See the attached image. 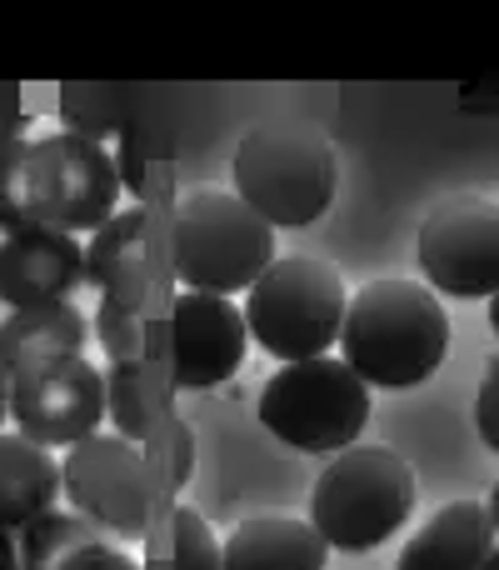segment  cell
<instances>
[{
  "label": "cell",
  "instance_id": "9a60e30c",
  "mask_svg": "<svg viewBox=\"0 0 499 570\" xmlns=\"http://www.w3.org/2000/svg\"><path fill=\"white\" fill-rule=\"evenodd\" d=\"M330 546L300 515H250L220 546V570H325Z\"/></svg>",
  "mask_w": 499,
  "mask_h": 570
},
{
  "label": "cell",
  "instance_id": "f1b7e54d",
  "mask_svg": "<svg viewBox=\"0 0 499 570\" xmlns=\"http://www.w3.org/2000/svg\"><path fill=\"white\" fill-rule=\"evenodd\" d=\"M485 511H490V521H495V535H499V481H495V491H490V505H485Z\"/></svg>",
  "mask_w": 499,
  "mask_h": 570
},
{
  "label": "cell",
  "instance_id": "7c38bea8",
  "mask_svg": "<svg viewBox=\"0 0 499 570\" xmlns=\"http://www.w3.org/2000/svg\"><path fill=\"white\" fill-rule=\"evenodd\" d=\"M86 285V246L46 226H26L0 240V301L10 311L56 305Z\"/></svg>",
  "mask_w": 499,
  "mask_h": 570
},
{
  "label": "cell",
  "instance_id": "603a6c76",
  "mask_svg": "<svg viewBox=\"0 0 499 570\" xmlns=\"http://www.w3.org/2000/svg\"><path fill=\"white\" fill-rule=\"evenodd\" d=\"M96 331H100V345L110 351V361H146V325H140L136 311H120V305L100 301Z\"/></svg>",
  "mask_w": 499,
  "mask_h": 570
},
{
  "label": "cell",
  "instance_id": "4316f807",
  "mask_svg": "<svg viewBox=\"0 0 499 570\" xmlns=\"http://www.w3.org/2000/svg\"><path fill=\"white\" fill-rule=\"evenodd\" d=\"M0 570H20V551H16V535L0 531Z\"/></svg>",
  "mask_w": 499,
  "mask_h": 570
},
{
  "label": "cell",
  "instance_id": "e0dca14e",
  "mask_svg": "<svg viewBox=\"0 0 499 570\" xmlns=\"http://www.w3.org/2000/svg\"><path fill=\"white\" fill-rule=\"evenodd\" d=\"M60 501V465L46 445L26 435L0 431V531H26L36 515L56 511Z\"/></svg>",
  "mask_w": 499,
  "mask_h": 570
},
{
  "label": "cell",
  "instance_id": "52a82bcc",
  "mask_svg": "<svg viewBox=\"0 0 499 570\" xmlns=\"http://www.w3.org/2000/svg\"><path fill=\"white\" fill-rule=\"evenodd\" d=\"M116 200H120V170L106 146L80 140L70 130L30 140V166H26L30 226L60 230V236L100 230L116 216Z\"/></svg>",
  "mask_w": 499,
  "mask_h": 570
},
{
  "label": "cell",
  "instance_id": "ac0fdd59",
  "mask_svg": "<svg viewBox=\"0 0 499 570\" xmlns=\"http://www.w3.org/2000/svg\"><path fill=\"white\" fill-rule=\"evenodd\" d=\"M60 120H66L70 136L106 146L110 136H126V130L136 126V90L130 86H90V80L60 86Z\"/></svg>",
  "mask_w": 499,
  "mask_h": 570
},
{
  "label": "cell",
  "instance_id": "484cf974",
  "mask_svg": "<svg viewBox=\"0 0 499 570\" xmlns=\"http://www.w3.org/2000/svg\"><path fill=\"white\" fill-rule=\"evenodd\" d=\"M26 130V100L16 80H0V140H16Z\"/></svg>",
  "mask_w": 499,
  "mask_h": 570
},
{
  "label": "cell",
  "instance_id": "d6986e66",
  "mask_svg": "<svg viewBox=\"0 0 499 570\" xmlns=\"http://www.w3.org/2000/svg\"><path fill=\"white\" fill-rule=\"evenodd\" d=\"M140 570H220V541L210 535L206 515L176 505L166 525V541L150 546V561Z\"/></svg>",
  "mask_w": 499,
  "mask_h": 570
},
{
  "label": "cell",
  "instance_id": "2e32d148",
  "mask_svg": "<svg viewBox=\"0 0 499 570\" xmlns=\"http://www.w3.org/2000/svg\"><path fill=\"white\" fill-rule=\"evenodd\" d=\"M495 551V521L480 501H450L400 551V570H480Z\"/></svg>",
  "mask_w": 499,
  "mask_h": 570
},
{
  "label": "cell",
  "instance_id": "8fae6325",
  "mask_svg": "<svg viewBox=\"0 0 499 570\" xmlns=\"http://www.w3.org/2000/svg\"><path fill=\"white\" fill-rule=\"evenodd\" d=\"M246 345L250 331L236 301L206 291H180L170 301L166 361L180 391H206V385L230 381L240 371V361H246Z\"/></svg>",
  "mask_w": 499,
  "mask_h": 570
},
{
  "label": "cell",
  "instance_id": "9c48e42d",
  "mask_svg": "<svg viewBox=\"0 0 499 570\" xmlns=\"http://www.w3.org/2000/svg\"><path fill=\"white\" fill-rule=\"evenodd\" d=\"M420 271L435 291L485 301L499 291V206L485 196H450L420 226Z\"/></svg>",
  "mask_w": 499,
  "mask_h": 570
},
{
  "label": "cell",
  "instance_id": "277c9868",
  "mask_svg": "<svg viewBox=\"0 0 499 570\" xmlns=\"http://www.w3.org/2000/svg\"><path fill=\"white\" fill-rule=\"evenodd\" d=\"M335 150L305 126H255L236 150V196L270 230L315 226L335 200Z\"/></svg>",
  "mask_w": 499,
  "mask_h": 570
},
{
  "label": "cell",
  "instance_id": "ffe728a7",
  "mask_svg": "<svg viewBox=\"0 0 499 570\" xmlns=\"http://www.w3.org/2000/svg\"><path fill=\"white\" fill-rule=\"evenodd\" d=\"M106 411L116 415V435H126L136 445L156 431V415H150V361H110Z\"/></svg>",
  "mask_w": 499,
  "mask_h": 570
},
{
  "label": "cell",
  "instance_id": "4dcf8cb0",
  "mask_svg": "<svg viewBox=\"0 0 499 570\" xmlns=\"http://www.w3.org/2000/svg\"><path fill=\"white\" fill-rule=\"evenodd\" d=\"M480 570H499V546H495L490 556H485V566H480Z\"/></svg>",
  "mask_w": 499,
  "mask_h": 570
},
{
  "label": "cell",
  "instance_id": "ba28073f",
  "mask_svg": "<svg viewBox=\"0 0 499 570\" xmlns=\"http://www.w3.org/2000/svg\"><path fill=\"white\" fill-rule=\"evenodd\" d=\"M60 495H70V511L86 515L96 531L120 541L150 535V465L146 451L126 435H86L70 445L60 465Z\"/></svg>",
  "mask_w": 499,
  "mask_h": 570
},
{
  "label": "cell",
  "instance_id": "4fadbf2b",
  "mask_svg": "<svg viewBox=\"0 0 499 570\" xmlns=\"http://www.w3.org/2000/svg\"><path fill=\"white\" fill-rule=\"evenodd\" d=\"M86 281L106 291L110 305L136 311L150 301V216L120 210L90 236L86 246Z\"/></svg>",
  "mask_w": 499,
  "mask_h": 570
},
{
  "label": "cell",
  "instance_id": "83f0119b",
  "mask_svg": "<svg viewBox=\"0 0 499 570\" xmlns=\"http://www.w3.org/2000/svg\"><path fill=\"white\" fill-rule=\"evenodd\" d=\"M6 415H10V381H6V371H0V425H6Z\"/></svg>",
  "mask_w": 499,
  "mask_h": 570
},
{
  "label": "cell",
  "instance_id": "30bf717a",
  "mask_svg": "<svg viewBox=\"0 0 499 570\" xmlns=\"http://www.w3.org/2000/svg\"><path fill=\"white\" fill-rule=\"evenodd\" d=\"M10 421L36 445L86 441L106 421V371L86 355H66L10 375Z\"/></svg>",
  "mask_w": 499,
  "mask_h": 570
},
{
  "label": "cell",
  "instance_id": "8992f818",
  "mask_svg": "<svg viewBox=\"0 0 499 570\" xmlns=\"http://www.w3.org/2000/svg\"><path fill=\"white\" fill-rule=\"evenodd\" d=\"M345 281L335 266L310 256H285L250 285L246 295V331L275 361H315L340 341L345 325Z\"/></svg>",
  "mask_w": 499,
  "mask_h": 570
},
{
  "label": "cell",
  "instance_id": "7a4b0ae2",
  "mask_svg": "<svg viewBox=\"0 0 499 570\" xmlns=\"http://www.w3.org/2000/svg\"><path fill=\"white\" fill-rule=\"evenodd\" d=\"M275 230L230 190H190L170 220V266L186 291L236 295L275 266Z\"/></svg>",
  "mask_w": 499,
  "mask_h": 570
},
{
  "label": "cell",
  "instance_id": "44dd1931",
  "mask_svg": "<svg viewBox=\"0 0 499 570\" xmlns=\"http://www.w3.org/2000/svg\"><path fill=\"white\" fill-rule=\"evenodd\" d=\"M90 535H106V531H96V525H90L86 515H76V511L36 515V521L20 531V541H16L20 570H60V561H66L70 546L90 541Z\"/></svg>",
  "mask_w": 499,
  "mask_h": 570
},
{
  "label": "cell",
  "instance_id": "3957f363",
  "mask_svg": "<svg viewBox=\"0 0 499 570\" xmlns=\"http://www.w3.org/2000/svg\"><path fill=\"white\" fill-rule=\"evenodd\" d=\"M415 511V471L390 445H350L310 491V525L335 551H375Z\"/></svg>",
  "mask_w": 499,
  "mask_h": 570
},
{
  "label": "cell",
  "instance_id": "f546056e",
  "mask_svg": "<svg viewBox=\"0 0 499 570\" xmlns=\"http://www.w3.org/2000/svg\"><path fill=\"white\" fill-rule=\"evenodd\" d=\"M490 325H495V335H499V291L490 295Z\"/></svg>",
  "mask_w": 499,
  "mask_h": 570
},
{
  "label": "cell",
  "instance_id": "5b68a950",
  "mask_svg": "<svg viewBox=\"0 0 499 570\" xmlns=\"http://www.w3.org/2000/svg\"><path fill=\"white\" fill-rule=\"evenodd\" d=\"M370 421V385L335 355L295 361L260 391V425L290 451L340 455Z\"/></svg>",
  "mask_w": 499,
  "mask_h": 570
},
{
  "label": "cell",
  "instance_id": "7402d4cb",
  "mask_svg": "<svg viewBox=\"0 0 499 570\" xmlns=\"http://www.w3.org/2000/svg\"><path fill=\"white\" fill-rule=\"evenodd\" d=\"M26 166H30V140H0V236H16L30 226L26 216Z\"/></svg>",
  "mask_w": 499,
  "mask_h": 570
},
{
  "label": "cell",
  "instance_id": "d4e9b609",
  "mask_svg": "<svg viewBox=\"0 0 499 570\" xmlns=\"http://www.w3.org/2000/svg\"><path fill=\"white\" fill-rule=\"evenodd\" d=\"M475 425H480L485 445L499 455V361L490 365V375H485L480 395H475Z\"/></svg>",
  "mask_w": 499,
  "mask_h": 570
},
{
  "label": "cell",
  "instance_id": "5bb4252c",
  "mask_svg": "<svg viewBox=\"0 0 499 570\" xmlns=\"http://www.w3.org/2000/svg\"><path fill=\"white\" fill-rule=\"evenodd\" d=\"M86 341H90V321L80 315L76 301L26 305V311H10L0 321V371L10 381V375L30 371V365L80 355Z\"/></svg>",
  "mask_w": 499,
  "mask_h": 570
},
{
  "label": "cell",
  "instance_id": "6da1fadb",
  "mask_svg": "<svg viewBox=\"0 0 499 570\" xmlns=\"http://www.w3.org/2000/svg\"><path fill=\"white\" fill-rule=\"evenodd\" d=\"M345 365L365 385L405 391L430 381L450 351V315L440 295L420 281H370L350 305L340 325Z\"/></svg>",
  "mask_w": 499,
  "mask_h": 570
},
{
  "label": "cell",
  "instance_id": "cb8c5ba5",
  "mask_svg": "<svg viewBox=\"0 0 499 570\" xmlns=\"http://www.w3.org/2000/svg\"><path fill=\"white\" fill-rule=\"evenodd\" d=\"M60 570H140V561L120 546H110V535H90V541L70 546Z\"/></svg>",
  "mask_w": 499,
  "mask_h": 570
}]
</instances>
